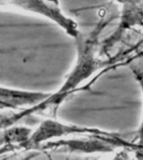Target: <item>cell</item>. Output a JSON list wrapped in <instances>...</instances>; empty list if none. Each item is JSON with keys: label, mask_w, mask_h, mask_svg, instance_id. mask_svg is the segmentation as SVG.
Returning a JSON list of instances; mask_svg holds the SVG:
<instances>
[{"label": "cell", "mask_w": 143, "mask_h": 160, "mask_svg": "<svg viewBox=\"0 0 143 160\" xmlns=\"http://www.w3.org/2000/svg\"><path fill=\"white\" fill-rule=\"evenodd\" d=\"M71 133H82V134H90L92 136H105L110 138H117L119 136L115 132H106L104 130L94 128L65 125L55 120L46 119L41 122V124H40L34 132H31V135L28 141L29 143L35 144L53 138L61 137L63 135L71 134Z\"/></svg>", "instance_id": "cell-3"}, {"label": "cell", "mask_w": 143, "mask_h": 160, "mask_svg": "<svg viewBox=\"0 0 143 160\" xmlns=\"http://www.w3.org/2000/svg\"><path fill=\"white\" fill-rule=\"evenodd\" d=\"M0 8L44 18L55 23L74 38L80 33L77 22L62 10L60 0H0Z\"/></svg>", "instance_id": "cell-2"}, {"label": "cell", "mask_w": 143, "mask_h": 160, "mask_svg": "<svg viewBox=\"0 0 143 160\" xmlns=\"http://www.w3.org/2000/svg\"><path fill=\"white\" fill-rule=\"evenodd\" d=\"M51 92L29 91L0 85V104L6 110L34 107L45 100Z\"/></svg>", "instance_id": "cell-4"}, {"label": "cell", "mask_w": 143, "mask_h": 160, "mask_svg": "<svg viewBox=\"0 0 143 160\" xmlns=\"http://www.w3.org/2000/svg\"><path fill=\"white\" fill-rule=\"evenodd\" d=\"M3 110H6L5 109V108L3 106V105L0 104V111H3Z\"/></svg>", "instance_id": "cell-6"}, {"label": "cell", "mask_w": 143, "mask_h": 160, "mask_svg": "<svg viewBox=\"0 0 143 160\" xmlns=\"http://www.w3.org/2000/svg\"><path fill=\"white\" fill-rule=\"evenodd\" d=\"M130 70L132 71L133 74L135 75L136 81L139 82L140 86L141 91L143 93V62H134L130 63ZM137 139L139 145L143 144V118L142 122L140 123V126L137 131Z\"/></svg>", "instance_id": "cell-5"}, {"label": "cell", "mask_w": 143, "mask_h": 160, "mask_svg": "<svg viewBox=\"0 0 143 160\" xmlns=\"http://www.w3.org/2000/svg\"><path fill=\"white\" fill-rule=\"evenodd\" d=\"M112 18L102 19L91 32L81 34L75 38L77 46V58L73 69L66 77L65 82L60 89L51 92L49 97L40 104V109H45L50 106H58L70 94L77 88L81 82L87 80L100 67L97 59V49L99 37L105 26Z\"/></svg>", "instance_id": "cell-1"}]
</instances>
